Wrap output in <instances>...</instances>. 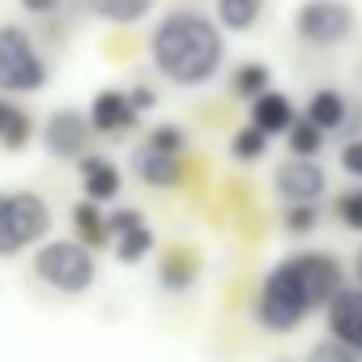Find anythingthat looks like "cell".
Segmentation results:
<instances>
[{"label": "cell", "instance_id": "obj_1", "mask_svg": "<svg viewBox=\"0 0 362 362\" xmlns=\"http://www.w3.org/2000/svg\"><path fill=\"white\" fill-rule=\"evenodd\" d=\"M149 56H153V69L166 81H175V86H205L222 69L226 43H222L218 22H209L205 13L175 9V13H166L153 26Z\"/></svg>", "mask_w": 362, "mask_h": 362}, {"label": "cell", "instance_id": "obj_2", "mask_svg": "<svg viewBox=\"0 0 362 362\" xmlns=\"http://www.w3.org/2000/svg\"><path fill=\"white\" fill-rule=\"evenodd\" d=\"M47 60L35 43V35L18 22L0 26V94H39L47 86Z\"/></svg>", "mask_w": 362, "mask_h": 362}, {"label": "cell", "instance_id": "obj_3", "mask_svg": "<svg viewBox=\"0 0 362 362\" xmlns=\"http://www.w3.org/2000/svg\"><path fill=\"white\" fill-rule=\"evenodd\" d=\"M52 230V209L39 192H0V260L43 247Z\"/></svg>", "mask_w": 362, "mask_h": 362}, {"label": "cell", "instance_id": "obj_4", "mask_svg": "<svg viewBox=\"0 0 362 362\" xmlns=\"http://www.w3.org/2000/svg\"><path fill=\"white\" fill-rule=\"evenodd\" d=\"M307 315H311V307H307V298H303V286H298L290 260H277V264L264 273V281H260V294H256V324H260L264 332L286 337V332L303 328Z\"/></svg>", "mask_w": 362, "mask_h": 362}, {"label": "cell", "instance_id": "obj_5", "mask_svg": "<svg viewBox=\"0 0 362 362\" xmlns=\"http://www.w3.org/2000/svg\"><path fill=\"white\" fill-rule=\"evenodd\" d=\"M35 277L60 294H86L98 281V260L77 239H47L35 247Z\"/></svg>", "mask_w": 362, "mask_h": 362}, {"label": "cell", "instance_id": "obj_6", "mask_svg": "<svg viewBox=\"0 0 362 362\" xmlns=\"http://www.w3.org/2000/svg\"><path fill=\"white\" fill-rule=\"evenodd\" d=\"M294 30L311 47H337L354 35V9L345 0H303L294 13Z\"/></svg>", "mask_w": 362, "mask_h": 362}, {"label": "cell", "instance_id": "obj_7", "mask_svg": "<svg viewBox=\"0 0 362 362\" xmlns=\"http://www.w3.org/2000/svg\"><path fill=\"white\" fill-rule=\"evenodd\" d=\"M286 260H290L311 311H328V303L345 290V269H341V260L332 252H294Z\"/></svg>", "mask_w": 362, "mask_h": 362}, {"label": "cell", "instance_id": "obj_8", "mask_svg": "<svg viewBox=\"0 0 362 362\" xmlns=\"http://www.w3.org/2000/svg\"><path fill=\"white\" fill-rule=\"evenodd\" d=\"M90 115L86 111H73V107H60L47 115L43 124V149L52 158H64V162H81L86 149H90Z\"/></svg>", "mask_w": 362, "mask_h": 362}, {"label": "cell", "instance_id": "obj_9", "mask_svg": "<svg viewBox=\"0 0 362 362\" xmlns=\"http://www.w3.org/2000/svg\"><path fill=\"white\" fill-rule=\"evenodd\" d=\"M273 188L286 205H315L328 192V175L315 158H286L273 175Z\"/></svg>", "mask_w": 362, "mask_h": 362}, {"label": "cell", "instance_id": "obj_10", "mask_svg": "<svg viewBox=\"0 0 362 362\" xmlns=\"http://www.w3.org/2000/svg\"><path fill=\"white\" fill-rule=\"evenodd\" d=\"M86 115H90V128L98 136H119V132H132L141 124V111L132 107L128 90H98Z\"/></svg>", "mask_w": 362, "mask_h": 362}, {"label": "cell", "instance_id": "obj_11", "mask_svg": "<svg viewBox=\"0 0 362 362\" xmlns=\"http://www.w3.org/2000/svg\"><path fill=\"white\" fill-rule=\"evenodd\" d=\"M324 324H328V337L349 345L358 358H362V286H345L328 311H324Z\"/></svg>", "mask_w": 362, "mask_h": 362}, {"label": "cell", "instance_id": "obj_12", "mask_svg": "<svg viewBox=\"0 0 362 362\" xmlns=\"http://www.w3.org/2000/svg\"><path fill=\"white\" fill-rule=\"evenodd\" d=\"M77 175H81L86 201H94V205H111L119 197V188H124V175H119V166L107 153H86L77 162Z\"/></svg>", "mask_w": 362, "mask_h": 362}, {"label": "cell", "instance_id": "obj_13", "mask_svg": "<svg viewBox=\"0 0 362 362\" xmlns=\"http://www.w3.org/2000/svg\"><path fill=\"white\" fill-rule=\"evenodd\" d=\"M132 170L141 184L149 188H175L184 179V158H170V153H158L153 145H136L132 149Z\"/></svg>", "mask_w": 362, "mask_h": 362}, {"label": "cell", "instance_id": "obj_14", "mask_svg": "<svg viewBox=\"0 0 362 362\" xmlns=\"http://www.w3.org/2000/svg\"><path fill=\"white\" fill-rule=\"evenodd\" d=\"M294 124H298L294 103H290L281 90H269L264 98H256V103H252V128H260L264 136H286Z\"/></svg>", "mask_w": 362, "mask_h": 362}, {"label": "cell", "instance_id": "obj_15", "mask_svg": "<svg viewBox=\"0 0 362 362\" xmlns=\"http://www.w3.org/2000/svg\"><path fill=\"white\" fill-rule=\"evenodd\" d=\"M197 277H201V260H197L188 247H170V252L158 260V286H162V290H170V294L192 290V286H197Z\"/></svg>", "mask_w": 362, "mask_h": 362}, {"label": "cell", "instance_id": "obj_16", "mask_svg": "<svg viewBox=\"0 0 362 362\" xmlns=\"http://www.w3.org/2000/svg\"><path fill=\"white\" fill-rule=\"evenodd\" d=\"M35 141V119L22 103L5 98L0 94V149H9V153H22L26 145Z\"/></svg>", "mask_w": 362, "mask_h": 362}, {"label": "cell", "instance_id": "obj_17", "mask_svg": "<svg viewBox=\"0 0 362 362\" xmlns=\"http://www.w3.org/2000/svg\"><path fill=\"white\" fill-rule=\"evenodd\" d=\"M349 111H354V103H349L341 90H315V94L307 98L303 119H307V124H315L320 132H332V128H345Z\"/></svg>", "mask_w": 362, "mask_h": 362}, {"label": "cell", "instance_id": "obj_18", "mask_svg": "<svg viewBox=\"0 0 362 362\" xmlns=\"http://www.w3.org/2000/svg\"><path fill=\"white\" fill-rule=\"evenodd\" d=\"M73 235H77V243H81V247H90V252H98V247L115 243V239H111V222H107L103 205H94V201H86V197L73 205Z\"/></svg>", "mask_w": 362, "mask_h": 362}, {"label": "cell", "instance_id": "obj_19", "mask_svg": "<svg viewBox=\"0 0 362 362\" xmlns=\"http://www.w3.org/2000/svg\"><path fill=\"white\" fill-rule=\"evenodd\" d=\"M81 5H86L94 18L111 22V26H136V22L149 18L153 0H81Z\"/></svg>", "mask_w": 362, "mask_h": 362}, {"label": "cell", "instance_id": "obj_20", "mask_svg": "<svg viewBox=\"0 0 362 362\" xmlns=\"http://www.w3.org/2000/svg\"><path fill=\"white\" fill-rule=\"evenodd\" d=\"M273 90V73L264 69V64H239L235 73H230V94L235 98H264Z\"/></svg>", "mask_w": 362, "mask_h": 362}, {"label": "cell", "instance_id": "obj_21", "mask_svg": "<svg viewBox=\"0 0 362 362\" xmlns=\"http://www.w3.org/2000/svg\"><path fill=\"white\" fill-rule=\"evenodd\" d=\"M260 9H264V0H218V22L226 30L243 35L260 22Z\"/></svg>", "mask_w": 362, "mask_h": 362}, {"label": "cell", "instance_id": "obj_22", "mask_svg": "<svg viewBox=\"0 0 362 362\" xmlns=\"http://www.w3.org/2000/svg\"><path fill=\"white\" fill-rule=\"evenodd\" d=\"M153 243H158V239H153V230H149V222H145V226L119 235L111 247H115V260H119V264H141V260L153 252Z\"/></svg>", "mask_w": 362, "mask_h": 362}, {"label": "cell", "instance_id": "obj_23", "mask_svg": "<svg viewBox=\"0 0 362 362\" xmlns=\"http://www.w3.org/2000/svg\"><path fill=\"white\" fill-rule=\"evenodd\" d=\"M286 145H290V158H315L324 149V132L307 119H298L290 132H286Z\"/></svg>", "mask_w": 362, "mask_h": 362}, {"label": "cell", "instance_id": "obj_24", "mask_svg": "<svg viewBox=\"0 0 362 362\" xmlns=\"http://www.w3.org/2000/svg\"><path fill=\"white\" fill-rule=\"evenodd\" d=\"M230 153H235L239 162H260V158L269 153V136L247 124V128H239V132L230 136Z\"/></svg>", "mask_w": 362, "mask_h": 362}, {"label": "cell", "instance_id": "obj_25", "mask_svg": "<svg viewBox=\"0 0 362 362\" xmlns=\"http://www.w3.org/2000/svg\"><path fill=\"white\" fill-rule=\"evenodd\" d=\"M145 145H153L158 153H170V158H184L188 136H184V128H179V124H158V128H149Z\"/></svg>", "mask_w": 362, "mask_h": 362}, {"label": "cell", "instance_id": "obj_26", "mask_svg": "<svg viewBox=\"0 0 362 362\" xmlns=\"http://www.w3.org/2000/svg\"><path fill=\"white\" fill-rule=\"evenodd\" d=\"M337 218H341V226H345V230L362 235V184L337 197Z\"/></svg>", "mask_w": 362, "mask_h": 362}, {"label": "cell", "instance_id": "obj_27", "mask_svg": "<svg viewBox=\"0 0 362 362\" xmlns=\"http://www.w3.org/2000/svg\"><path fill=\"white\" fill-rule=\"evenodd\" d=\"M303 362H362L349 345H341V341H332V337H320L311 349H307V358Z\"/></svg>", "mask_w": 362, "mask_h": 362}, {"label": "cell", "instance_id": "obj_28", "mask_svg": "<svg viewBox=\"0 0 362 362\" xmlns=\"http://www.w3.org/2000/svg\"><path fill=\"white\" fill-rule=\"evenodd\" d=\"M281 226H286L290 235H311V230L320 226V209H315V205H286Z\"/></svg>", "mask_w": 362, "mask_h": 362}, {"label": "cell", "instance_id": "obj_29", "mask_svg": "<svg viewBox=\"0 0 362 362\" xmlns=\"http://www.w3.org/2000/svg\"><path fill=\"white\" fill-rule=\"evenodd\" d=\"M107 222H111V239H119V235H128V230H136V226H145V214L141 209H115V214H107Z\"/></svg>", "mask_w": 362, "mask_h": 362}, {"label": "cell", "instance_id": "obj_30", "mask_svg": "<svg viewBox=\"0 0 362 362\" xmlns=\"http://www.w3.org/2000/svg\"><path fill=\"white\" fill-rule=\"evenodd\" d=\"M341 170L354 175V179H362V136H354V141L341 145Z\"/></svg>", "mask_w": 362, "mask_h": 362}, {"label": "cell", "instance_id": "obj_31", "mask_svg": "<svg viewBox=\"0 0 362 362\" xmlns=\"http://www.w3.org/2000/svg\"><path fill=\"white\" fill-rule=\"evenodd\" d=\"M128 98H132V107L145 115V111L158 103V90H149V86H132V90H128Z\"/></svg>", "mask_w": 362, "mask_h": 362}, {"label": "cell", "instance_id": "obj_32", "mask_svg": "<svg viewBox=\"0 0 362 362\" xmlns=\"http://www.w3.org/2000/svg\"><path fill=\"white\" fill-rule=\"evenodd\" d=\"M18 5L26 9V13H35V18H47V13H56L64 0H18Z\"/></svg>", "mask_w": 362, "mask_h": 362}, {"label": "cell", "instance_id": "obj_33", "mask_svg": "<svg viewBox=\"0 0 362 362\" xmlns=\"http://www.w3.org/2000/svg\"><path fill=\"white\" fill-rule=\"evenodd\" d=\"M354 277H358L354 286H362V247H358V256H354Z\"/></svg>", "mask_w": 362, "mask_h": 362}, {"label": "cell", "instance_id": "obj_34", "mask_svg": "<svg viewBox=\"0 0 362 362\" xmlns=\"http://www.w3.org/2000/svg\"><path fill=\"white\" fill-rule=\"evenodd\" d=\"M277 362H294V358H277Z\"/></svg>", "mask_w": 362, "mask_h": 362}]
</instances>
